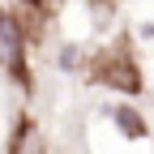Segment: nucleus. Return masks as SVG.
<instances>
[{
	"label": "nucleus",
	"mask_w": 154,
	"mask_h": 154,
	"mask_svg": "<svg viewBox=\"0 0 154 154\" xmlns=\"http://www.w3.org/2000/svg\"><path fill=\"white\" fill-rule=\"evenodd\" d=\"M86 77L94 86H103L111 94H124V99H141L146 94V69L137 60V47H133V38L120 34L116 43L99 47L90 56V64H86Z\"/></svg>",
	"instance_id": "f257e3e1"
},
{
	"label": "nucleus",
	"mask_w": 154,
	"mask_h": 154,
	"mask_svg": "<svg viewBox=\"0 0 154 154\" xmlns=\"http://www.w3.org/2000/svg\"><path fill=\"white\" fill-rule=\"evenodd\" d=\"M0 73L9 77V86L22 94H34V69H30V38L22 34L17 17L0 9Z\"/></svg>",
	"instance_id": "f03ea898"
},
{
	"label": "nucleus",
	"mask_w": 154,
	"mask_h": 154,
	"mask_svg": "<svg viewBox=\"0 0 154 154\" xmlns=\"http://www.w3.org/2000/svg\"><path fill=\"white\" fill-rule=\"evenodd\" d=\"M56 9H60V0H17L9 13L17 17V26L30 38V47H38L51 34V26H56Z\"/></svg>",
	"instance_id": "7ed1b4c3"
},
{
	"label": "nucleus",
	"mask_w": 154,
	"mask_h": 154,
	"mask_svg": "<svg viewBox=\"0 0 154 154\" xmlns=\"http://www.w3.org/2000/svg\"><path fill=\"white\" fill-rule=\"evenodd\" d=\"M5 154H47V133H43V124H38L30 111H17L13 116Z\"/></svg>",
	"instance_id": "20e7f679"
},
{
	"label": "nucleus",
	"mask_w": 154,
	"mask_h": 154,
	"mask_svg": "<svg viewBox=\"0 0 154 154\" xmlns=\"http://www.w3.org/2000/svg\"><path fill=\"white\" fill-rule=\"evenodd\" d=\"M111 120H116V133H120L124 141H146V137H150L146 116L133 107V103H116V107H111Z\"/></svg>",
	"instance_id": "39448f33"
},
{
	"label": "nucleus",
	"mask_w": 154,
	"mask_h": 154,
	"mask_svg": "<svg viewBox=\"0 0 154 154\" xmlns=\"http://www.w3.org/2000/svg\"><path fill=\"white\" fill-rule=\"evenodd\" d=\"M90 5H94V9H107V5H116V0H90Z\"/></svg>",
	"instance_id": "423d86ee"
}]
</instances>
